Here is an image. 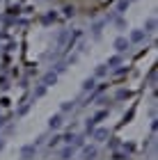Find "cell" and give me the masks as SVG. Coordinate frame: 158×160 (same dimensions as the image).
<instances>
[{"instance_id":"obj_7","label":"cell","mask_w":158,"mask_h":160,"mask_svg":"<svg viewBox=\"0 0 158 160\" xmlns=\"http://www.w3.org/2000/svg\"><path fill=\"white\" fill-rule=\"evenodd\" d=\"M60 126H62V114H53L48 119V128H60Z\"/></svg>"},{"instance_id":"obj_8","label":"cell","mask_w":158,"mask_h":160,"mask_svg":"<svg viewBox=\"0 0 158 160\" xmlns=\"http://www.w3.org/2000/svg\"><path fill=\"white\" fill-rule=\"evenodd\" d=\"M131 41H135V43L145 41V30H133L131 32Z\"/></svg>"},{"instance_id":"obj_12","label":"cell","mask_w":158,"mask_h":160,"mask_svg":"<svg viewBox=\"0 0 158 160\" xmlns=\"http://www.w3.org/2000/svg\"><path fill=\"white\" fill-rule=\"evenodd\" d=\"M126 9H128V0H121V2L117 5V12H119V14H124Z\"/></svg>"},{"instance_id":"obj_2","label":"cell","mask_w":158,"mask_h":160,"mask_svg":"<svg viewBox=\"0 0 158 160\" xmlns=\"http://www.w3.org/2000/svg\"><path fill=\"white\" fill-rule=\"evenodd\" d=\"M34 153H37V147H34V144H25V147L21 149V158H25V160H30Z\"/></svg>"},{"instance_id":"obj_4","label":"cell","mask_w":158,"mask_h":160,"mask_svg":"<svg viewBox=\"0 0 158 160\" xmlns=\"http://www.w3.org/2000/svg\"><path fill=\"white\" fill-rule=\"evenodd\" d=\"M128 46H131V43H128L126 37H117V39H115V48H117V53H124Z\"/></svg>"},{"instance_id":"obj_10","label":"cell","mask_w":158,"mask_h":160,"mask_svg":"<svg viewBox=\"0 0 158 160\" xmlns=\"http://www.w3.org/2000/svg\"><path fill=\"white\" fill-rule=\"evenodd\" d=\"M105 73H108V67H105V64H99L96 71H94V76H96V78H103Z\"/></svg>"},{"instance_id":"obj_1","label":"cell","mask_w":158,"mask_h":160,"mask_svg":"<svg viewBox=\"0 0 158 160\" xmlns=\"http://www.w3.org/2000/svg\"><path fill=\"white\" fill-rule=\"evenodd\" d=\"M92 137H94L96 142H105L108 137H110V130L108 128H94L92 130Z\"/></svg>"},{"instance_id":"obj_3","label":"cell","mask_w":158,"mask_h":160,"mask_svg":"<svg viewBox=\"0 0 158 160\" xmlns=\"http://www.w3.org/2000/svg\"><path fill=\"white\" fill-rule=\"evenodd\" d=\"M55 82H57V73H55V71H48V73L41 78V85H44V87H51Z\"/></svg>"},{"instance_id":"obj_5","label":"cell","mask_w":158,"mask_h":160,"mask_svg":"<svg viewBox=\"0 0 158 160\" xmlns=\"http://www.w3.org/2000/svg\"><path fill=\"white\" fill-rule=\"evenodd\" d=\"M74 153H76V147H71V144H69V147H64V149L60 151V158H62V160H71V158H74Z\"/></svg>"},{"instance_id":"obj_11","label":"cell","mask_w":158,"mask_h":160,"mask_svg":"<svg viewBox=\"0 0 158 160\" xmlns=\"http://www.w3.org/2000/svg\"><path fill=\"white\" fill-rule=\"evenodd\" d=\"M83 89H85V92L94 89V78H87V80H85V82H83Z\"/></svg>"},{"instance_id":"obj_6","label":"cell","mask_w":158,"mask_h":160,"mask_svg":"<svg viewBox=\"0 0 158 160\" xmlns=\"http://www.w3.org/2000/svg\"><path fill=\"white\" fill-rule=\"evenodd\" d=\"M83 158L85 160H94L96 158V147H83Z\"/></svg>"},{"instance_id":"obj_9","label":"cell","mask_w":158,"mask_h":160,"mask_svg":"<svg viewBox=\"0 0 158 160\" xmlns=\"http://www.w3.org/2000/svg\"><path fill=\"white\" fill-rule=\"evenodd\" d=\"M119 64H121V55H115V57H110V60H108L105 67L110 69V67H119Z\"/></svg>"},{"instance_id":"obj_14","label":"cell","mask_w":158,"mask_h":160,"mask_svg":"<svg viewBox=\"0 0 158 160\" xmlns=\"http://www.w3.org/2000/svg\"><path fill=\"white\" fill-rule=\"evenodd\" d=\"M69 110H74V103H71V101H67V103H62V112H69Z\"/></svg>"},{"instance_id":"obj_13","label":"cell","mask_w":158,"mask_h":160,"mask_svg":"<svg viewBox=\"0 0 158 160\" xmlns=\"http://www.w3.org/2000/svg\"><path fill=\"white\" fill-rule=\"evenodd\" d=\"M154 30H156V18H149V21H147V30H145V32H154Z\"/></svg>"}]
</instances>
